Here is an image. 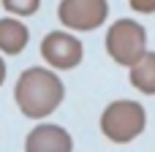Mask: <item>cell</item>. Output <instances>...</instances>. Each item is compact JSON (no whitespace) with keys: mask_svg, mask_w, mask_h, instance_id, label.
<instances>
[{"mask_svg":"<svg viewBox=\"0 0 155 152\" xmlns=\"http://www.w3.org/2000/svg\"><path fill=\"white\" fill-rule=\"evenodd\" d=\"M63 98H65V84L52 68L33 65L22 71L14 87V101L27 120H46L49 114L57 112Z\"/></svg>","mask_w":155,"mask_h":152,"instance_id":"6da1fadb","label":"cell"},{"mask_svg":"<svg viewBox=\"0 0 155 152\" xmlns=\"http://www.w3.org/2000/svg\"><path fill=\"white\" fill-rule=\"evenodd\" d=\"M144 125H147V112L139 101H131V98L112 101L101 112V133L114 144L134 141L144 131Z\"/></svg>","mask_w":155,"mask_h":152,"instance_id":"7a4b0ae2","label":"cell"},{"mask_svg":"<svg viewBox=\"0 0 155 152\" xmlns=\"http://www.w3.org/2000/svg\"><path fill=\"white\" fill-rule=\"evenodd\" d=\"M106 52L117 65L134 68L147 54V33L136 19H117L106 33Z\"/></svg>","mask_w":155,"mask_h":152,"instance_id":"3957f363","label":"cell"},{"mask_svg":"<svg viewBox=\"0 0 155 152\" xmlns=\"http://www.w3.org/2000/svg\"><path fill=\"white\" fill-rule=\"evenodd\" d=\"M109 16V3L106 0H60L57 5V19L65 30L74 33H90L98 30Z\"/></svg>","mask_w":155,"mask_h":152,"instance_id":"277c9868","label":"cell"},{"mask_svg":"<svg viewBox=\"0 0 155 152\" xmlns=\"http://www.w3.org/2000/svg\"><path fill=\"white\" fill-rule=\"evenodd\" d=\"M41 57L52 71H71L82 63L84 46L74 33L65 30H52L41 41Z\"/></svg>","mask_w":155,"mask_h":152,"instance_id":"5b68a950","label":"cell"},{"mask_svg":"<svg viewBox=\"0 0 155 152\" xmlns=\"http://www.w3.org/2000/svg\"><path fill=\"white\" fill-rule=\"evenodd\" d=\"M25 152H74V139L63 125L41 122L27 133Z\"/></svg>","mask_w":155,"mask_h":152,"instance_id":"8992f818","label":"cell"},{"mask_svg":"<svg viewBox=\"0 0 155 152\" xmlns=\"http://www.w3.org/2000/svg\"><path fill=\"white\" fill-rule=\"evenodd\" d=\"M27 41H30V33L16 16H3L0 19V54L16 57V54L25 52Z\"/></svg>","mask_w":155,"mask_h":152,"instance_id":"52a82bcc","label":"cell"},{"mask_svg":"<svg viewBox=\"0 0 155 152\" xmlns=\"http://www.w3.org/2000/svg\"><path fill=\"white\" fill-rule=\"evenodd\" d=\"M131 84L144 92V95H155V52H147L134 68H131Z\"/></svg>","mask_w":155,"mask_h":152,"instance_id":"ba28073f","label":"cell"},{"mask_svg":"<svg viewBox=\"0 0 155 152\" xmlns=\"http://www.w3.org/2000/svg\"><path fill=\"white\" fill-rule=\"evenodd\" d=\"M3 8L8 11V16H33L41 8V0H0Z\"/></svg>","mask_w":155,"mask_h":152,"instance_id":"9c48e42d","label":"cell"},{"mask_svg":"<svg viewBox=\"0 0 155 152\" xmlns=\"http://www.w3.org/2000/svg\"><path fill=\"white\" fill-rule=\"evenodd\" d=\"M128 3L139 14H155V0H128Z\"/></svg>","mask_w":155,"mask_h":152,"instance_id":"30bf717a","label":"cell"},{"mask_svg":"<svg viewBox=\"0 0 155 152\" xmlns=\"http://www.w3.org/2000/svg\"><path fill=\"white\" fill-rule=\"evenodd\" d=\"M3 82H5V60L0 57V87H3Z\"/></svg>","mask_w":155,"mask_h":152,"instance_id":"8fae6325","label":"cell"}]
</instances>
